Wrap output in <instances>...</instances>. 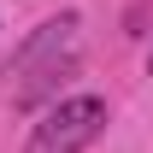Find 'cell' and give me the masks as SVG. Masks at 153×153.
I'll list each match as a JSON object with an SVG mask.
<instances>
[{
    "label": "cell",
    "mask_w": 153,
    "mask_h": 153,
    "mask_svg": "<svg viewBox=\"0 0 153 153\" xmlns=\"http://www.w3.org/2000/svg\"><path fill=\"white\" fill-rule=\"evenodd\" d=\"M71 53H76V12L47 18L36 36H30L18 53H12V71H6V76H30V82H24V94H18L24 106L47 94V82L59 76V65H71Z\"/></svg>",
    "instance_id": "1"
},
{
    "label": "cell",
    "mask_w": 153,
    "mask_h": 153,
    "mask_svg": "<svg viewBox=\"0 0 153 153\" xmlns=\"http://www.w3.org/2000/svg\"><path fill=\"white\" fill-rule=\"evenodd\" d=\"M100 130H106V100L100 94H71V100L41 112V124L30 130L24 153H82Z\"/></svg>",
    "instance_id": "2"
}]
</instances>
